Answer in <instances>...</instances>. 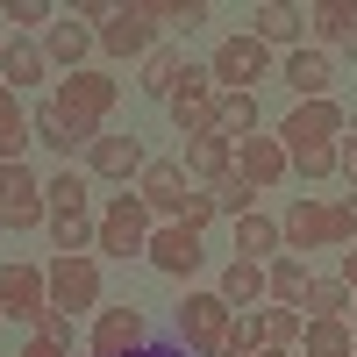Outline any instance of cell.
<instances>
[{
  "instance_id": "cell-1",
  "label": "cell",
  "mask_w": 357,
  "mask_h": 357,
  "mask_svg": "<svg viewBox=\"0 0 357 357\" xmlns=\"http://www.w3.org/2000/svg\"><path fill=\"white\" fill-rule=\"evenodd\" d=\"M279 229H286L293 257H307V250H350L357 243V193L350 200H293Z\"/></svg>"
},
{
  "instance_id": "cell-2",
  "label": "cell",
  "mask_w": 357,
  "mask_h": 357,
  "mask_svg": "<svg viewBox=\"0 0 357 357\" xmlns=\"http://www.w3.org/2000/svg\"><path fill=\"white\" fill-rule=\"evenodd\" d=\"M114 100H122V86H114L107 72H65V79H57V93H50V107L79 129V143H86V151L100 143V129H107Z\"/></svg>"
},
{
  "instance_id": "cell-3",
  "label": "cell",
  "mask_w": 357,
  "mask_h": 357,
  "mask_svg": "<svg viewBox=\"0 0 357 357\" xmlns=\"http://www.w3.org/2000/svg\"><path fill=\"white\" fill-rule=\"evenodd\" d=\"M229 329H236V307L222 301V293H186V301L172 307V336L186 343L193 357H215Z\"/></svg>"
},
{
  "instance_id": "cell-4",
  "label": "cell",
  "mask_w": 357,
  "mask_h": 357,
  "mask_svg": "<svg viewBox=\"0 0 357 357\" xmlns=\"http://www.w3.org/2000/svg\"><path fill=\"white\" fill-rule=\"evenodd\" d=\"M151 236H158V215L143 207V193H114V200L100 207V243H93V250H107V257H143V250H151Z\"/></svg>"
},
{
  "instance_id": "cell-5",
  "label": "cell",
  "mask_w": 357,
  "mask_h": 357,
  "mask_svg": "<svg viewBox=\"0 0 357 357\" xmlns=\"http://www.w3.org/2000/svg\"><path fill=\"white\" fill-rule=\"evenodd\" d=\"M43 222H50L43 178L29 165H0V229H43Z\"/></svg>"
},
{
  "instance_id": "cell-6",
  "label": "cell",
  "mask_w": 357,
  "mask_h": 357,
  "mask_svg": "<svg viewBox=\"0 0 357 357\" xmlns=\"http://www.w3.org/2000/svg\"><path fill=\"white\" fill-rule=\"evenodd\" d=\"M43 279H50V307H65V314L100 307V257H50Z\"/></svg>"
},
{
  "instance_id": "cell-7",
  "label": "cell",
  "mask_w": 357,
  "mask_h": 357,
  "mask_svg": "<svg viewBox=\"0 0 357 357\" xmlns=\"http://www.w3.org/2000/svg\"><path fill=\"white\" fill-rule=\"evenodd\" d=\"M100 50L107 57H151L158 50V15H151V0H122V8L107 15V29H93Z\"/></svg>"
},
{
  "instance_id": "cell-8",
  "label": "cell",
  "mask_w": 357,
  "mask_h": 357,
  "mask_svg": "<svg viewBox=\"0 0 357 357\" xmlns=\"http://www.w3.org/2000/svg\"><path fill=\"white\" fill-rule=\"evenodd\" d=\"M143 343H151V314H143L136 301L93 314V357H136Z\"/></svg>"
},
{
  "instance_id": "cell-9",
  "label": "cell",
  "mask_w": 357,
  "mask_h": 357,
  "mask_svg": "<svg viewBox=\"0 0 357 357\" xmlns=\"http://www.w3.org/2000/svg\"><path fill=\"white\" fill-rule=\"evenodd\" d=\"M136 193H143V207H151V215L178 222V215H186V200H193L186 165H178V158H151V165H143V178H136Z\"/></svg>"
},
{
  "instance_id": "cell-10",
  "label": "cell",
  "mask_w": 357,
  "mask_h": 357,
  "mask_svg": "<svg viewBox=\"0 0 357 357\" xmlns=\"http://www.w3.org/2000/svg\"><path fill=\"white\" fill-rule=\"evenodd\" d=\"M207 72H215V86H229V93H250V86L272 72V50H264L257 36H229V43L215 50V65H207Z\"/></svg>"
},
{
  "instance_id": "cell-11",
  "label": "cell",
  "mask_w": 357,
  "mask_h": 357,
  "mask_svg": "<svg viewBox=\"0 0 357 357\" xmlns=\"http://www.w3.org/2000/svg\"><path fill=\"white\" fill-rule=\"evenodd\" d=\"M143 257H151L165 279H193L200 264H207L200 229H186V222H158V236H151V250H143Z\"/></svg>"
},
{
  "instance_id": "cell-12",
  "label": "cell",
  "mask_w": 357,
  "mask_h": 357,
  "mask_svg": "<svg viewBox=\"0 0 357 357\" xmlns=\"http://www.w3.org/2000/svg\"><path fill=\"white\" fill-rule=\"evenodd\" d=\"M0 307H8V321H36L50 307V279H43V264H0Z\"/></svg>"
},
{
  "instance_id": "cell-13",
  "label": "cell",
  "mask_w": 357,
  "mask_h": 357,
  "mask_svg": "<svg viewBox=\"0 0 357 357\" xmlns=\"http://www.w3.org/2000/svg\"><path fill=\"white\" fill-rule=\"evenodd\" d=\"M336 136H343V107H336V100H293V114L279 122V143H286V151L336 143Z\"/></svg>"
},
{
  "instance_id": "cell-14",
  "label": "cell",
  "mask_w": 357,
  "mask_h": 357,
  "mask_svg": "<svg viewBox=\"0 0 357 357\" xmlns=\"http://www.w3.org/2000/svg\"><path fill=\"white\" fill-rule=\"evenodd\" d=\"M236 172H243L250 186L264 193V186H279V178L293 172V158H286L279 136H243V143H236Z\"/></svg>"
},
{
  "instance_id": "cell-15",
  "label": "cell",
  "mask_w": 357,
  "mask_h": 357,
  "mask_svg": "<svg viewBox=\"0 0 357 357\" xmlns=\"http://www.w3.org/2000/svg\"><path fill=\"white\" fill-rule=\"evenodd\" d=\"M279 79L293 86V100H329V79H336V65H329V50H286Z\"/></svg>"
},
{
  "instance_id": "cell-16",
  "label": "cell",
  "mask_w": 357,
  "mask_h": 357,
  "mask_svg": "<svg viewBox=\"0 0 357 357\" xmlns=\"http://www.w3.org/2000/svg\"><path fill=\"white\" fill-rule=\"evenodd\" d=\"M86 165H93V178H143V136H100L93 151H86Z\"/></svg>"
},
{
  "instance_id": "cell-17",
  "label": "cell",
  "mask_w": 357,
  "mask_h": 357,
  "mask_svg": "<svg viewBox=\"0 0 357 357\" xmlns=\"http://www.w3.org/2000/svg\"><path fill=\"white\" fill-rule=\"evenodd\" d=\"M307 286H314V272H307V257H293V250H279L272 264H264V301H272V307H301V301H307Z\"/></svg>"
},
{
  "instance_id": "cell-18",
  "label": "cell",
  "mask_w": 357,
  "mask_h": 357,
  "mask_svg": "<svg viewBox=\"0 0 357 357\" xmlns=\"http://www.w3.org/2000/svg\"><path fill=\"white\" fill-rule=\"evenodd\" d=\"M36 143V122L22 114V100H15V86L0 79V165H22V151Z\"/></svg>"
},
{
  "instance_id": "cell-19",
  "label": "cell",
  "mask_w": 357,
  "mask_h": 357,
  "mask_svg": "<svg viewBox=\"0 0 357 357\" xmlns=\"http://www.w3.org/2000/svg\"><path fill=\"white\" fill-rule=\"evenodd\" d=\"M186 172L193 178H207V186H215V178H229L236 172V143L215 129V136H186Z\"/></svg>"
},
{
  "instance_id": "cell-20",
  "label": "cell",
  "mask_w": 357,
  "mask_h": 357,
  "mask_svg": "<svg viewBox=\"0 0 357 357\" xmlns=\"http://www.w3.org/2000/svg\"><path fill=\"white\" fill-rule=\"evenodd\" d=\"M250 22H257L250 36H257L264 50H279V43H293V50H301V29H307V15H301V8H286V0H264Z\"/></svg>"
},
{
  "instance_id": "cell-21",
  "label": "cell",
  "mask_w": 357,
  "mask_h": 357,
  "mask_svg": "<svg viewBox=\"0 0 357 357\" xmlns=\"http://www.w3.org/2000/svg\"><path fill=\"white\" fill-rule=\"evenodd\" d=\"M100 36L86 22H50V36H43V57L50 65H65V72H86V50H93Z\"/></svg>"
},
{
  "instance_id": "cell-22",
  "label": "cell",
  "mask_w": 357,
  "mask_h": 357,
  "mask_svg": "<svg viewBox=\"0 0 357 357\" xmlns=\"http://www.w3.org/2000/svg\"><path fill=\"white\" fill-rule=\"evenodd\" d=\"M43 229H50L57 257H93V243H100V215H50Z\"/></svg>"
},
{
  "instance_id": "cell-23",
  "label": "cell",
  "mask_w": 357,
  "mask_h": 357,
  "mask_svg": "<svg viewBox=\"0 0 357 357\" xmlns=\"http://www.w3.org/2000/svg\"><path fill=\"white\" fill-rule=\"evenodd\" d=\"M43 72H50V57H43V43H29V36H15V43H0V79H8L15 93H22V86H36Z\"/></svg>"
},
{
  "instance_id": "cell-24",
  "label": "cell",
  "mask_w": 357,
  "mask_h": 357,
  "mask_svg": "<svg viewBox=\"0 0 357 357\" xmlns=\"http://www.w3.org/2000/svg\"><path fill=\"white\" fill-rule=\"evenodd\" d=\"M215 129H222L229 143L257 136V93H229V86H215Z\"/></svg>"
},
{
  "instance_id": "cell-25",
  "label": "cell",
  "mask_w": 357,
  "mask_h": 357,
  "mask_svg": "<svg viewBox=\"0 0 357 357\" xmlns=\"http://www.w3.org/2000/svg\"><path fill=\"white\" fill-rule=\"evenodd\" d=\"M178 79H186V50L158 43L151 57H143V93H151V100H172V93H178Z\"/></svg>"
},
{
  "instance_id": "cell-26",
  "label": "cell",
  "mask_w": 357,
  "mask_h": 357,
  "mask_svg": "<svg viewBox=\"0 0 357 357\" xmlns=\"http://www.w3.org/2000/svg\"><path fill=\"white\" fill-rule=\"evenodd\" d=\"M215 293H222V301H229L236 314H250V307L264 301V264H250V257H236L229 272H222V286H215Z\"/></svg>"
},
{
  "instance_id": "cell-27",
  "label": "cell",
  "mask_w": 357,
  "mask_h": 357,
  "mask_svg": "<svg viewBox=\"0 0 357 357\" xmlns=\"http://www.w3.org/2000/svg\"><path fill=\"white\" fill-rule=\"evenodd\" d=\"M279 243H286V229H279L272 215H243V222H236V250H243L250 264H272Z\"/></svg>"
},
{
  "instance_id": "cell-28",
  "label": "cell",
  "mask_w": 357,
  "mask_h": 357,
  "mask_svg": "<svg viewBox=\"0 0 357 357\" xmlns=\"http://www.w3.org/2000/svg\"><path fill=\"white\" fill-rule=\"evenodd\" d=\"M307 29L321 43H357V0H321V8H307Z\"/></svg>"
},
{
  "instance_id": "cell-29",
  "label": "cell",
  "mask_w": 357,
  "mask_h": 357,
  "mask_svg": "<svg viewBox=\"0 0 357 357\" xmlns=\"http://www.w3.org/2000/svg\"><path fill=\"white\" fill-rule=\"evenodd\" d=\"M43 200H50V215H86V200H93V186H86V172H50L43 178Z\"/></svg>"
},
{
  "instance_id": "cell-30",
  "label": "cell",
  "mask_w": 357,
  "mask_h": 357,
  "mask_svg": "<svg viewBox=\"0 0 357 357\" xmlns=\"http://www.w3.org/2000/svg\"><path fill=\"white\" fill-rule=\"evenodd\" d=\"M301 357H357V336H350V321H307V336H301Z\"/></svg>"
},
{
  "instance_id": "cell-31",
  "label": "cell",
  "mask_w": 357,
  "mask_h": 357,
  "mask_svg": "<svg viewBox=\"0 0 357 357\" xmlns=\"http://www.w3.org/2000/svg\"><path fill=\"white\" fill-rule=\"evenodd\" d=\"M207 193H215V215H229V222H243V215H257V186H250L243 172H229V178H215V186H207Z\"/></svg>"
},
{
  "instance_id": "cell-32",
  "label": "cell",
  "mask_w": 357,
  "mask_h": 357,
  "mask_svg": "<svg viewBox=\"0 0 357 357\" xmlns=\"http://www.w3.org/2000/svg\"><path fill=\"white\" fill-rule=\"evenodd\" d=\"M257 321H264V350H301V336H307L301 307H264Z\"/></svg>"
},
{
  "instance_id": "cell-33",
  "label": "cell",
  "mask_w": 357,
  "mask_h": 357,
  "mask_svg": "<svg viewBox=\"0 0 357 357\" xmlns=\"http://www.w3.org/2000/svg\"><path fill=\"white\" fill-rule=\"evenodd\" d=\"M29 122H36V143H43V151H57V158H72V151H79V129H72V122H65V114H57L50 100L29 114Z\"/></svg>"
},
{
  "instance_id": "cell-34",
  "label": "cell",
  "mask_w": 357,
  "mask_h": 357,
  "mask_svg": "<svg viewBox=\"0 0 357 357\" xmlns=\"http://www.w3.org/2000/svg\"><path fill=\"white\" fill-rule=\"evenodd\" d=\"M350 314V286L343 279H314L307 286V321H343Z\"/></svg>"
},
{
  "instance_id": "cell-35",
  "label": "cell",
  "mask_w": 357,
  "mask_h": 357,
  "mask_svg": "<svg viewBox=\"0 0 357 357\" xmlns=\"http://www.w3.org/2000/svg\"><path fill=\"white\" fill-rule=\"evenodd\" d=\"M286 158H293L301 178H329V172H343V136L336 143H307V151H286Z\"/></svg>"
},
{
  "instance_id": "cell-36",
  "label": "cell",
  "mask_w": 357,
  "mask_h": 357,
  "mask_svg": "<svg viewBox=\"0 0 357 357\" xmlns=\"http://www.w3.org/2000/svg\"><path fill=\"white\" fill-rule=\"evenodd\" d=\"M178 136H215V100H172Z\"/></svg>"
},
{
  "instance_id": "cell-37",
  "label": "cell",
  "mask_w": 357,
  "mask_h": 357,
  "mask_svg": "<svg viewBox=\"0 0 357 357\" xmlns=\"http://www.w3.org/2000/svg\"><path fill=\"white\" fill-rule=\"evenodd\" d=\"M151 15L172 22V29H200L207 22V0H151Z\"/></svg>"
},
{
  "instance_id": "cell-38",
  "label": "cell",
  "mask_w": 357,
  "mask_h": 357,
  "mask_svg": "<svg viewBox=\"0 0 357 357\" xmlns=\"http://www.w3.org/2000/svg\"><path fill=\"white\" fill-rule=\"evenodd\" d=\"M36 336L57 343V350H72V314H65V307H43V314H36Z\"/></svg>"
},
{
  "instance_id": "cell-39",
  "label": "cell",
  "mask_w": 357,
  "mask_h": 357,
  "mask_svg": "<svg viewBox=\"0 0 357 357\" xmlns=\"http://www.w3.org/2000/svg\"><path fill=\"white\" fill-rule=\"evenodd\" d=\"M0 22H15V29H36V22H50V8H43V0H0Z\"/></svg>"
},
{
  "instance_id": "cell-40",
  "label": "cell",
  "mask_w": 357,
  "mask_h": 357,
  "mask_svg": "<svg viewBox=\"0 0 357 357\" xmlns=\"http://www.w3.org/2000/svg\"><path fill=\"white\" fill-rule=\"evenodd\" d=\"M178 222H186V229H207V222H215V193H193V200H186V215H178Z\"/></svg>"
},
{
  "instance_id": "cell-41",
  "label": "cell",
  "mask_w": 357,
  "mask_h": 357,
  "mask_svg": "<svg viewBox=\"0 0 357 357\" xmlns=\"http://www.w3.org/2000/svg\"><path fill=\"white\" fill-rule=\"evenodd\" d=\"M136 357H193V350H186V343H178V336H172V343H158V336H151V343H143Z\"/></svg>"
},
{
  "instance_id": "cell-42",
  "label": "cell",
  "mask_w": 357,
  "mask_h": 357,
  "mask_svg": "<svg viewBox=\"0 0 357 357\" xmlns=\"http://www.w3.org/2000/svg\"><path fill=\"white\" fill-rule=\"evenodd\" d=\"M343 178L357 186V136H343Z\"/></svg>"
},
{
  "instance_id": "cell-43",
  "label": "cell",
  "mask_w": 357,
  "mask_h": 357,
  "mask_svg": "<svg viewBox=\"0 0 357 357\" xmlns=\"http://www.w3.org/2000/svg\"><path fill=\"white\" fill-rule=\"evenodd\" d=\"M22 357H72V350H57V343H43V336H36V343H29Z\"/></svg>"
},
{
  "instance_id": "cell-44",
  "label": "cell",
  "mask_w": 357,
  "mask_h": 357,
  "mask_svg": "<svg viewBox=\"0 0 357 357\" xmlns=\"http://www.w3.org/2000/svg\"><path fill=\"white\" fill-rule=\"evenodd\" d=\"M343 286L357 293V250H343Z\"/></svg>"
},
{
  "instance_id": "cell-45",
  "label": "cell",
  "mask_w": 357,
  "mask_h": 357,
  "mask_svg": "<svg viewBox=\"0 0 357 357\" xmlns=\"http://www.w3.org/2000/svg\"><path fill=\"white\" fill-rule=\"evenodd\" d=\"M257 357H301V350H257Z\"/></svg>"
},
{
  "instance_id": "cell-46",
  "label": "cell",
  "mask_w": 357,
  "mask_h": 357,
  "mask_svg": "<svg viewBox=\"0 0 357 357\" xmlns=\"http://www.w3.org/2000/svg\"><path fill=\"white\" fill-rule=\"evenodd\" d=\"M350 336H357V293H350Z\"/></svg>"
},
{
  "instance_id": "cell-47",
  "label": "cell",
  "mask_w": 357,
  "mask_h": 357,
  "mask_svg": "<svg viewBox=\"0 0 357 357\" xmlns=\"http://www.w3.org/2000/svg\"><path fill=\"white\" fill-rule=\"evenodd\" d=\"M0 321H8V307H0Z\"/></svg>"
},
{
  "instance_id": "cell-48",
  "label": "cell",
  "mask_w": 357,
  "mask_h": 357,
  "mask_svg": "<svg viewBox=\"0 0 357 357\" xmlns=\"http://www.w3.org/2000/svg\"><path fill=\"white\" fill-rule=\"evenodd\" d=\"M350 50H357V43H350Z\"/></svg>"
}]
</instances>
